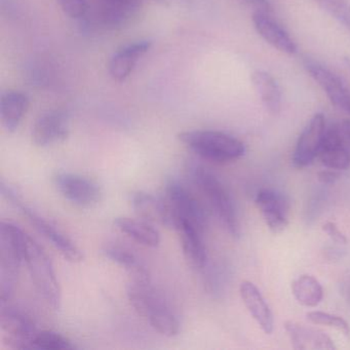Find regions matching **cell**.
<instances>
[{"mask_svg": "<svg viewBox=\"0 0 350 350\" xmlns=\"http://www.w3.org/2000/svg\"><path fill=\"white\" fill-rule=\"evenodd\" d=\"M182 1H185V3H187L188 0H182Z\"/></svg>", "mask_w": 350, "mask_h": 350, "instance_id": "obj_36", "label": "cell"}, {"mask_svg": "<svg viewBox=\"0 0 350 350\" xmlns=\"http://www.w3.org/2000/svg\"><path fill=\"white\" fill-rule=\"evenodd\" d=\"M339 179V174L335 170L323 171L319 174V180L321 183L333 184Z\"/></svg>", "mask_w": 350, "mask_h": 350, "instance_id": "obj_33", "label": "cell"}, {"mask_svg": "<svg viewBox=\"0 0 350 350\" xmlns=\"http://www.w3.org/2000/svg\"><path fill=\"white\" fill-rule=\"evenodd\" d=\"M1 193L8 198V200L15 204L21 212L27 217L36 230L44 235L59 252L61 255L70 262H81L83 256L77 245L65 235L62 231L59 230L55 225L49 222L46 219L36 214L32 208H28L17 196L15 191L9 186L5 185V182H1Z\"/></svg>", "mask_w": 350, "mask_h": 350, "instance_id": "obj_7", "label": "cell"}, {"mask_svg": "<svg viewBox=\"0 0 350 350\" xmlns=\"http://www.w3.org/2000/svg\"><path fill=\"white\" fill-rule=\"evenodd\" d=\"M255 202L270 231L280 233L286 228L290 202L284 194L272 188H263L256 196Z\"/></svg>", "mask_w": 350, "mask_h": 350, "instance_id": "obj_10", "label": "cell"}, {"mask_svg": "<svg viewBox=\"0 0 350 350\" xmlns=\"http://www.w3.org/2000/svg\"><path fill=\"white\" fill-rule=\"evenodd\" d=\"M241 3L249 5V7L255 9V12H264L269 14L271 12V3L269 0H239Z\"/></svg>", "mask_w": 350, "mask_h": 350, "instance_id": "obj_32", "label": "cell"}, {"mask_svg": "<svg viewBox=\"0 0 350 350\" xmlns=\"http://www.w3.org/2000/svg\"><path fill=\"white\" fill-rule=\"evenodd\" d=\"M306 317L307 319L314 325H327L342 332L345 336L349 335V325L341 317L323 311H311L307 313Z\"/></svg>", "mask_w": 350, "mask_h": 350, "instance_id": "obj_29", "label": "cell"}, {"mask_svg": "<svg viewBox=\"0 0 350 350\" xmlns=\"http://www.w3.org/2000/svg\"><path fill=\"white\" fill-rule=\"evenodd\" d=\"M176 230L179 231L186 261L193 269H204L208 261L206 245L202 237L204 232L188 223H182Z\"/></svg>", "mask_w": 350, "mask_h": 350, "instance_id": "obj_20", "label": "cell"}, {"mask_svg": "<svg viewBox=\"0 0 350 350\" xmlns=\"http://www.w3.org/2000/svg\"><path fill=\"white\" fill-rule=\"evenodd\" d=\"M0 323L3 331L10 336L9 342L14 348L30 349V344L38 329L27 313L15 307H3Z\"/></svg>", "mask_w": 350, "mask_h": 350, "instance_id": "obj_11", "label": "cell"}, {"mask_svg": "<svg viewBox=\"0 0 350 350\" xmlns=\"http://www.w3.org/2000/svg\"><path fill=\"white\" fill-rule=\"evenodd\" d=\"M323 230L333 239L335 243L345 245L347 243V237L338 228L337 225L334 222H327L323 224Z\"/></svg>", "mask_w": 350, "mask_h": 350, "instance_id": "obj_31", "label": "cell"}, {"mask_svg": "<svg viewBox=\"0 0 350 350\" xmlns=\"http://www.w3.org/2000/svg\"><path fill=\"white\" fill-rule=\"evenodd\" d=\"M151 42L148 40L126 44L114 53L108 64L110 77L118 83L126 81L134 70L138 61L148 52Z\"/></svg>", "mask_w": 350, "mask_h": 350, "instance_id": "obj_16", "label": "cell"}, {"mask_svg": "<svg viewBox=\"0 0 350 350\" xmlns=\"http://www.w3.org/2000/svg\"><path fill=\"white\" fill-rule=\"evenodd\" d=\"M69 135V116L63 110H52L38 118L32 128V142L49 147L62 142Z\"/></svg>", "mask_w": 350, "mask_h": 350, "instance_id": "obj_12", "label": "cell"}, {"mask_svg": "<svg viewBox=\"0 0 350 350\" xmlns=\"http://www.w3.org/2000/svg\"><path fill=\"white\" fill-rule=\"evenodd\" d=\"M252 83L265 109L273 116L280 113L282 91L274 77L265 71H256L252 75Z\"/></svg>", "mask_w": 350, "mask_h": 350, "instance_id": "obj_24", "label": "cell"}, {"mask_svg": "<svg viewBox=\"0 0 350 350\" xmlns=\"http://www.w3.org/2000/svg\"><path fill=\"white\" fill-rule=\"evenodd\" d=\"M26 237L21 228L11 222L0 224V293L1 302L13 296L20 266L25 261Z\"/></svg>", "mask_w": 350, "mask_h": 350, "instance_id": "obj_2", "label": "cell"}, {"mask_svg": "<svg viewBox=\"0 0 350 350\" xmlns=\"http://www.w3.org/2000/svg\"><path fill=\"white\" fill-rule=\"evenodd\" d=\"M284 329L294 349H336L333 340L321 329L307 327L295 321H286L284 323Z\"/></svg>", "mask_w": 350, "mask_h": 350, "instance_id": "obj_18", "label": "cell"}, {"mask_svg": "<svg viewBox=\"0 0 350 350\" xmlns=\"http://www.w3.org/2000/svg\"><path fill=\"white\" fill-rule=\"evenodd\" d=\"M346 66H347L348 70L350 71V59H345Z\"/></svg>", "mask_w": 350, "mask_h": 350, "instance_id": "obj_35", "label": "cell"}, {"mask_svg": "<svg viewBox=\"0 0 350 350\" xmlns=\"http://www.w3.org/2000/svg\"><path fill=\"white\" fill-rule=\"evenodd\" d=\"M341 128L325 131L323 145L319 153V159L325 167L335 171H346L350 167V153L344 144Z\"/></svg>", "mask_w": 350, "mask_h": 350, "instance_id": "obj_17", "label": "cell"}, {"mask_svg": "<svg viewBox=\"0 0 350 350\" xmlns=\"http://www.w3.org/2000/svg\"><path fill=\"white\" fill-rule=\"evenodd\" d=\"M29 107V99L21 92H5L0 99V118L8 132L17 130Z\"/></svg>", "mask_w": 350, "mask_h": 350, "instance_id": "obj_22", "label": "cell"}, {"mask_svg": "<svg viewBox=\"0 0 350 350\" xmlns=\"http://www.w3.org/2000/svg\"><path fill=\"white\" fill-rule=\"evenodd\" d=\"M58 3L63 12L72 19L85 17L89 10L88 0H58Z\"/></svg>", "mask_w": 350, "mask_h": 350, "instance_id": "obj_30", "label": "cell"}, {"mask_svg": "<svg viewBox=\"0 0 350 350\" xmlns=\"http://www.w3.org/2000/svg\"><path fill=\"white\" fill-rule=\"evenodd\" d=\"M305 68L321 88L331 103L350 116V92L343 81L329 69L313 61H306Z\"/></svg>", "mask_w": 350, "mask_h": 350, "instance_id": "obj_13", "label": "cell"}, {"mask_svg": "<svg viewBox=\"0 0 350 350\" xmlns=\"http://www.w3.org/2000/svg\"><path fill=\"white\" fill-rule=\"evenodd\" d=\"M165 198L173 215L175 229L182 223H188L204 232L208 227L206 208L185 184L170 179L165 184Z\"/></svg>", "mask_w": 350, "mask_h": 350, "instance_id": "obj_6", "label": "cell"}, {"mask_svg": "<svg viewBox=\"0 0 350 350\" xmlns=\"http://www.w3.org/2000/svg\"><path fill=\"white\" fill-rule=\"evenodd\" d=\"M131 202L139 218L152 224L175 229V221L165 198H157L144 191H137L131 196Z\"/></svg>", "mask_w": 350, "mask_h": 350, "instance_id": "obj_14", "label": "cell"}, {"mask_svg": "<svg viewBox=\"0 0 350 350\" xmlns=\"http://www.w3.org/2000/svg\"><path fill=\"white\" fill-rule=\"evenodd\" d=\"M239 293L243 304L262 331L268 335L271 334L274 327L273 315L259 288L253 282L245 280L239 286Z\"/></svg>", "mask_w": 350, "mask_h": 350, "instance_id": "obj_19", "label": "cell"}, {"mask_svg": "<svg viewBox=\"0 0 350 350\" xmlns=\"http://www.w3.org/2000/svg\"><path fill=\"white\" fill-rule=\"evenodd\" d=\"M252 20L256 31L267 44L284 54H296L297 46L294 40L278 22L270 17L269 14L255 12Z\"/></svg>", "mask_w": 350, "mask_h": 350, "instance_id": "obj_15", "label": "cell"}, {"mask_svg": "<svg viewBox=\"0 0 350 350\" xmlns=\"http://www.w3.org/2000/svg\"><path fill=\"white\" fill-rule=\"evenodd\" d=\"M128 297L135 310L146 319L155 331L165 337L179 334V319L150 280H133L128 286Z\"/></svg>", "mask_w": 350, "mask_h": 350, "instance_id": "obj_1", "label": "cell"}, {"mask_svg": "<svg viewBox=\"0 0 350 350\" xmlns=\"http://www.w3.org/2000/svg\"><path fill=\"white\" fill-rule=\"evenodd\" d=\"M341 130L344 136L350 141V120H344L341 124Z\"/></svg>", "mask_w": 350, "mask_h": 350, "instance_id": "obj_34", "label": "cell"}, {"mask_svg": "<svg viewBox=\"0 0 350 350\" xmlns=\"http://www.w3.org/2000/svg\"><path fill=\"white\" fill-rule=\"evenodd\" d=\"M317 1H319V0H317Z\"/></svg>", "mask_w": 350, "mask_h": 350, "instance_id": "obj_37", "label": "cell"}, {"mask_svg": "<svg viewBox=\"0 0 350 350\" xmlns=\"http://www.w3.org/2000/svg\"><path fill=\"white\" fill-rule=\"evenodd\" d=\"M292 292L299 304L305 307H315L323 298L321 282L314 276L304 274L292 284Z\"/></svg>", "mask_w": 350, "mask_h": 350, "instance_id": "obj_26", "label": "cell"}, {"mask_svg": "<svg viewBox=\"0 0 350 350\" xmlns=\"http://www.w3.org/2000/svg\"><path fill=\"white\" fill-rule=\"evenodd\" d=\"M75 348L68 338L53 331H38L30 344V349L72 350Z\"/></svg>", "mask_w": 350, "mask_h": 350, "instance_id": "obj_27", "label": "cell"}, {"mask_svg": "<svg viewBox=\"0 0 350 350\" xmlns=\"http://www.w3.org/2000/svg\"><path fill=\"white\" fill-rule=\"evenodd\" d=\"M25 263L40 296L52 308L58 310L61 304V288L54 266L44 249L29 235L26 237Z\"/></svg>", "mask_w": 350, "mask_h": 350, "instance_id": "obj_5", "label": "cell"}, {"mask_svg": "<svg viewBox=\"0 0 350 350\" xmlns=\"http://www.w3.org/2000/svg\"><path fill=\"white\" fill-rule=\"evenodd\" d=\"M317 3L350 31V5L346 0H319Z\"/></svg>", "mask_w": 350, "mask_h": 350, "instance_id": "obj_28", "label": "cell"}, {"mask_svg": "<svg viewBox=\"0 0 350 350\" xmlns=\"http://www.w3.org/2000/svg\"><path fill=\"white\" fill-rule=\"evenodd\" d=\"M99 19L107 27L124 25L140 10L143 0H98Z\"/></svg>", "mask_w": 350, "mask_h": 350, "instance_id": "obj_21", "label": "cell"}, {"mask_svg": "<svg viewBox=\"0 0 350 350\" xmlns=\"http://www.w3.org/2000/svg\"><path fill=\"white\" fill-rule=\"evenodd\" d=\"M325 118L323 113H317L301 133L293 154V165L303 169L319 157L325 138Z\"/></svg>", "mask_w": 350, "mask_h": 350, "instance_id": "obj_9", "label": "cell"}, {"mask_svg": "<svg viewBox=\"0 0 350 350\" xmlns=\"http://www.w3.org/2000/svg\"><path fill=\"white\" fill-rule=\"evenodd\" d=\"M54 183L67 200L81 208H91L101 200V188L93 180L83 176L59 173L55 176Z\"/></svg>", "mask_w": 350, "mask_h": 350, "instance_id": "obj_8", "label": "cell"}, {"mask_svg": "<svg viewBox=\"0 0 350 350\" xmlns=\"http://www.w3.org/2000/svg\"><path fill=\"white\" fill-rule=\"evenodd\" d=\"M106 258L126 268L133 280H149L148 270L130 250L120 245H108L103 249Z\"/></svg>", "mask_w": 350, "mask_h": 350, "instance_id": "obj_25", "label": "cell"}, {"mask_svg": "<svg viewBox=\"0 0 350 350\" xmlns=\"http://www.w3.org/2000/svg\"><path fill=\"white\" fill-rule=\"evenodd\" d=\"M114 226L137 243L148 247H157L161 243V235L152 223L143 219L120 217L114 220Z\"/></svg>", "mask_w": 350, "mask_h": 350, "instance_id": "obj_23", "label": "cell"}, {"mask_svg": "<svg viewBox=\"0 0 350 350\" xmlns=\"http://www.w3.org/2000/svg\"><path fill=\"white\" fill-rule=\"evenodd\" d=\"M178 138L198 157L214 163L237 161L245 153L241 141L218 131H187L179 134Z\"/></svg>", "mask_w": 350, "mask_h": 350, "instance_id": "obj_3", "label": "cell"}, {"mask_svg": "<svg viewBox=\"0 0 350 350\" xmlns=\"http://www.w3.org/2000/svg\"><path fill=\"white\" fill-rule=\"evenodd\" d=\"M192 181L200 188L219 221L233 237L241 234L239 217L234 202L226 186L206 167L194 165L190 169Z\"/></svg>", "mask_w": 350, "mask_h": 350, "instance_id": "obj_4", "label": "cell"}]
</instances>
